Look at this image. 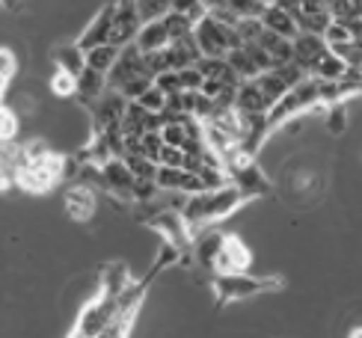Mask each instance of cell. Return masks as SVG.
Masks as SVG:
<instances>
[{"mask_svg": "<svg viewBox=\"0 0 362 338\" xmlns=\"http://www.w3.org/2000/svg\"><path fill=\"white\" fill-rule=\"evenodd\" d=\"M63 208L74 223H89L98 211V193L93 184L83 181H69V187L63 193Z\"/></svg>", "mask_w": 362, "mask_h": 338, "instance_id": "8", "label": "cell"}, {"mask_svg": "<svg viewBox=\"0 0 362 338\" xmlns=\"http://www.w3.org/2000/svg\"><path fill=\"white\" fill-rule=\"evenodd\" d=\"M148 226L167 238V243H173L178 252H185L190 247V228H187L185 217H181L178 211H158L155 217L148 220Z\"/></svg>", "mask_w": 362, "mask_h": 338, "instance_id": "10", "label": "cell"}, {"mask_svg": "<svg viewBox=\"0 0 362 338\" xmlns=\"http://www.w3.org/2000/svg\"><path fill=\"white\" fill-rule=\"evenodd\" d=\"M220 243H223V235H205L199 243H196V258H199L205 267H214V258L220 252Z\"/></svg>", "mask_w": 362, "mask_h": 338, "instance_id": "24", "label": "cell"}, {"mask_svg": "<svg viewBox=\"0 0 362 338\" xmlns=\"http://www.w3.org/2000/svg\"><path fill=\"white\" fill-rule=\"evenodd\" d=\"M324 119H329L327 122V125H329V131H333V134H339L341 128H344V107H329V110H327V116Z\"/></svg>", "mask_w": 362, "mask_h": 338, "instance_id": "31", "label": "cell"}, {"mask_svg": "<svg viewBox=\"0 0 362 338\" xmlns=\"http://www.w3.org/2000/svg\"><path fill=\"white\" fill-rule=\"evenodd\" d=\"M193 39H196V45H199L202 57H226L232 48L244 45L238 39L235 27H226V24L211 18V15H205V18H199L193 24Z\"/></svg>", "mask_w": 362, "mask_h": 338, "instance_id": "3", "label": "cell"}, {"mask_svg": "<svg viewBox=\"0 0 362 338\" xmlns=\"http://www.w3.org/2000/svg\"><path fill=\"white\" fill-rule=\"evenodd\" d=\"M125 107H128V101L119 95V92L104 89L101 95L89 104V110H93V128H95V134L119 131V125H122V116H125Z\"/></svg>", "mask_w": 362, "mask_h": 338, "instance_id": "6", "label": "cell"}, {"mask_svg": "<svg viewBox=\"0 0 362 338\" xmlns=\"http://www.w3.org/2000/svg\"><path fill=\"white\" fill-rule=\"evenodd\" d=\"M163 24H167V30H170V39H185V36L193 33V21H187L185 15H178V12L163 15Z\"/></svg>", "mask_w": 362, "mask_h": 338, "instance_id": "29", "label": "cell"}, {"mask_svg": "<svg viewBox=\"0 0 362 338\" xmlns=\"http://www.w3.org/2000/svg\"><path fill=\"white\" fill-rule=\"evenodd\" d=\"M348 338H362V324H359V327H354V330L348 332Z\"/></svg>", "mask_w": 362, "mask_h": 338, "instance_id": "33", "label": "cell"}, {"mask_svg": "<svg viewBox=\"0 0 362 338\" xmlns=\"http://www.w3.org/2000/svg\"><path fill=\"white\" fill-rule=\"evenodd\" d=\"M131 285V276L125 270V264H110L107 270H104V294H110V297H119L122 291Z\"/></svg>", "mask_w": 362, "mask_h": 338, "instance_id": "21", "label": "cell"}, {"mask_svg": "<svg viewBox=\"0 0 362 338\" xmlns=\"http://www.w3.org/2000/svg\"><path fill=\"white\" fill-rule=\"evenodd\" d=\"M0 74L9 81H15V74H18V57L6 45H0Z\"/></svg>", "mask_w": 362, "mask_h": 338, "instance_id": "30", "label": "cell"}, {"mask_svg": "<svg viewBox=\"0 0 362 338\" xmlns=\"http://www.w3.org/2000/svg\"><path fill=\"white\" fill-rule=\"evenodd\" d=\"M48 89H51L54 98H74L78 95V74L63 69V66H57L54 74L48 78Z\"/></svg>", "mask_w": 362, "mask_h": 338, "instance_id": "19", "label": "cell"}, {"mask_svg": "<svg viewBox=\"0 0 362 338\" xmlns=\"http://www.w3.org/2000/svg\"><path fill=\"white\" fill-rule=\"evenodd\" d=\"M113 317H116V297H110V294H104V291H101L93 303L83 305V312L78 317V327H74V335L95 338Z\"/></svg>", "mask_w": 362, "mask_h": 338, "instance_id": "5", "label": "cell"}, {"mask_svg": "<svg viewBox=\"0 0 362 338\" xmlns=\"http://www.w3.org/2000/svg\"><path fill=\"white\" fill-rule=\"evenodd\" d=\"M131 184H134V175L128 173L122 158H110V161L101 163V184L98 187H107L110 196H122L131 202Z\"/></svg>", "mask_w": 362, "mask_h": 338, "instance_id": "11", "label": "cell"}, {"mask_svg": "<svg viewBox=\"0 0 362 338\" xmlns=\"http://www.w3.org/2000/svg\"><path fill=\"white\" fill-rule=\"evenodd\" d=\"M259 21L264 24V30H270V33H276V36H285V39H294L300 33L297 21L291 18L288 12H282L279 6H267Z\"/></svg>", "mask_w": 362, "mask_h": 338, "instance_id": "14", "label": "cell"}, {"mask_svg": "<svg viewBox=\"0 0 362 338\" xmlns=\"http://www.w3.org/2000/svg\"><path fill=\"white\" fill-rule=\"evenodd\" d=\"M170 12L185 15V18H187V21H193V24L208 15V9H205V4H202V0H173Z\"/></svg>", "mask_w": 362, "mask_h": 338, "instance_id": "28", "label": "cell"}, {"mask_svg": "<svg viewBox=\"0 0 362 338\" xmlns=\"http://www.w3.org/2000/svg\"><path fill=\"white\" fill-rule=\"evenodd\" d=\"M259 45L264 48V54L270 57V63L276 66H285V63H291V39H285V36H276V33H270V30H264V33L259 36Z\"/></svg>", "mask_w": 362, "mask_h": 338, "instance_id": "15", "label": "cell"}, {"mask_svg": "<svg viewBox=\"0 0 362 338\" xmlns=\"http://www.w3.org/2000/svg\"><path fill=\"white\" fill-rule=\"evenodd\" d=\"M134 101H137L140 107H143V110L146 113H155V116H160L163 110H167V95H163V92L152 83V86H148L146 92H143V95L140 98H134Z\"/></svg>", "mask_w": 362, "mask_h": 338, "instance_id": "23", "label": "cell"}, {"mask_svg": "<svg viewBox=\"0 0 362 338\" xmlns=\"http://www.w3.org/2000/svg\"><path fill=\"white\" fill-rule=\"evenodd\" d=\"M143 27L140 21V12L134 0H116V12H113V24H110V33H107V45L113 48H125L137 39V30Z\"/></svg>", "mask_w": 362, "mask_h": 338, "instance_id": "7", "label": "cell"}, {"mask_svg": "<svg viewBox=\"0 0 362 338\" xmlns=\"http://www.w3.org/2000/svg\"><path fill=\"white\" fill-rule=\"evenodd\" d=\"M54 59H57V66H63V69H69L74 74L83 69V51L78 48V45H66V48H59L54 54Z\"/></svg>", "mask_w": 362, "mask_h": 338, "instance_id": "26", "label": "cell"}, {"mask_svg": "<svg viewBox=\"0 0 362 338\" xmlns=\"http://www.w3.org/2000/svg\"><path fill=\"white\" fill-rule=\"evenodd\" d=\"M9 83H12V81H9V78H4V74H0V101L6 98V92H9Z\"/></svg>", "mask_w": 362, "mask_h": 338, "instance_id": "32", "label": "cell"}, {"mask_svg": "<svg viewBox=\"0 0 362 338\" xmlns=\"http://www.w3.org/2000/svg\"><path fill=\"white\" fill-rule=\"evenodd\" d=\"M267 288H276L274 279H250L247 273H217L214 291L220 303H232V300H247L262 294Z\"/></svg>", "mask_w": 362, "mask_h": 338, "instance_id": "4", "label": "cell"}, {"mask_svg": "<svg viewBox=\"0 0 362 338\" xmlns=\"http://www.w3.org/2000/svg\"><path fill=\"white\" fill-rule=\"evenodd\" d=\"M107 89V78H104L101 71H93V69H81L78 71V98H81V104H93L101 92Z\"/></svg>", "mask_w": 362, "mask_h": 338, "instance_id": "16", "label": "cell"}, {"mask_svg": "<svg viewBox=\"0 0 362 338\" xmlns=\"http://www.w3.org/2000/svg\"><path fill=\"white\" fill-rule=\"evenodd\" d=\"M226 63L232 66V71L238 74L240 81H250V78H255V74H262V71H259V66L252 63V57L247 54L244 45H238V48H232L229 54H226Z\"/></svg>", "mask_w": 362, "mask_h": 338, "instance_id": "20", "label": "cell"}, {"mask_svg": "<svg viewBox=\"0 0 362 338\" xmlns=\"http://www.w3.org/2000/svg\"><path fill=\"white\" fill-rule=\"evenodd\" d=\"M21 136V116L15 107H9L6 101H0V146L18 143Z\"/></svg>", "mask_w": 362, "mask_h": 338, "instance_id": "18", "label": "cell"}, {"mask_svg": "<svg viewBox=\"0 0 362 338\" xmlns=\"http://www.w3.org/2000/svg\"><path fill=\"white\" fill-rule=\"evenodd\" d=\"M134 4H137L140 21L146 24V21H158V18H163V15L170 12L173 0H134Z\"/></svg>", "mask_w": 362, "mask_h": 338, "instance_id": "22", "label": "cell"}, {"mask_svg": "<svg viewBox=\"0 0 362 338\" xmlns=\"http://www.w3.org/2000/svg\"><path fill=\"white\" fill-rule=\"evenodd\" d=\"M122 161H125L128 173H131L134 178H152V181H155V173H158V163H155V161H148V158H143V155H125Z\"/></svg>", "mask_w": 362, "mask_h": 338, "instance_id": "25", "label": "cell"}, {"mask_svg": "<svg viewBox=\"0 0 362 338\" xmlns=\"http://www.w3.org/2000/svg\"><path fill=\"white\" fill-rule=\"evenodd\" d=\"M66 166H69V158L59 155V151H54V148H48L36 161L12 166L15 187L30 193V196H45V193H51L57 184L66 181Z\"/></svg>", "mask_w": 362, "mask_h": 338, "instance_id": "2", "label": "cell"}, {"mask_svg": "<svg viewBox=\"0 0 362 338\" xmlns=\"http://www.w3.org/2000/svg\"><path fill=\"white\" fill-rule=\"evenodd\" d=\"M252 264V252L238 235H223L220 252L214 258V270L217 273H247Z\"/></svg>", "mask_w": 362, "mask_h": 338, "instance_id": "9", "label": "cell"}, {"mask_svg": "<svg viewBox=\"0 0 362 338\" xmlns=\"http://www.w3.org/2000/svg\"><path fill=\"white\" fill-rule=\"evenodd\" d=\"M170 30L167 24H163V18L158 21H146L140 30H137V39H134V45L143 51V54H152V51H163L170 45Z\"/></svg>", "mask_w": 362, "mask_h": 338, "instance_id": "13", "label": "cell"}, {"mask_svg": "<svg viewBox=\"0 0 362 338\" xmlns=\"http://www.w3.org/2000/svg\"><path fill=\"white\" fill-rule=\"evenodd\" d=\"M244 202H247V196L240 193L235 184H226V187H217V190H202V193L187 196L185 208H181V217H185L190 235H193L196 228L211 223V220L229 217V214L238 211Z\"/></svg>", "mask_w": 362, "mask_h": 338, "instance_id": "1", "label": "cell"}, {"mask_svg": "<svg viewBox=\"0 0 362 338\" xmlns=\"http://www.w3.org/2000/svg\"><path fill=\"white\" fill-rule=\"evenodd\" d=\"M116 57H119V48H113V45H95V48H89L83 54V66L86 69H93V71H101V74H107L116 63Z\"/></svg>", "mask_w": 362, "mask_h": 338, "instance_id": "17", "label": "cell"}, {"mask_svg": "<svg viewBox=\"0 0 362 338\" xmlns=\"http://www.w3.org/2000/svg\"><path fill=\"white\" fill-rule=\"evenodd\" d=\"M160 148H163V140H160V131H146L140 134V146H137V155L148 158V161H155L160 158Z\"/></svg>", "mask_w": 362, "mask_h": 338, "instance_id": "27", "label": "cell"}, {"mask_svg": "<svg viewBox=\"0 0 362 338\" xmlns=\"http://www.w3.org/2000/svg\"><path fill=\"white\" fill-rule=\"evenodd\" d=\"M113 12H116V0H113V4L104 6V9L95 15V18H93V24H89V27L83 30V33H81V39L74 42L83 54H86L89 48H95V45H104V42H107L110 24H113Z\"/></svg>", "mask_w": 362, "mask_h": 338, "instance_id": "12", "label": "cell"}]
</instances>
